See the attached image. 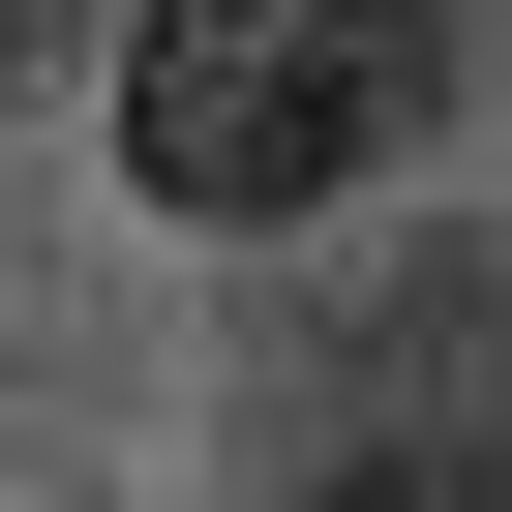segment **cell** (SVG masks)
Listing matches in <instances>:
<instances>
[{
	"label": "cell",
	"mask_w": 512,
	"mask_h": 512,
	"mask_svg": "<svg viewBox=\"0 0 512 512\" xmlns=\"http://www.w3.org/2000/svg\"><path fill=\"white\" fill-rule=\"evenodd\" d=\"M31 31H61V0H0V61H31Z\"/></svg>",
	"instance_id": "7a4b0ae2"
},
{
	"label": "cell",
	"mask_w": 512,
	"mask_h": 512,
	"mask_svg": "<svg viewBox=\"0 0 512 512\" xmlns=\"http://www.w3.org/2000/svg\"><path fill=\"white\" fill-rule=\"evenodd\" d=\"M422 121V0H151L121 31V181L181 241H302Z\"/></svg>",
	"instance_id": "6da1fadb"
}]
</instances>
